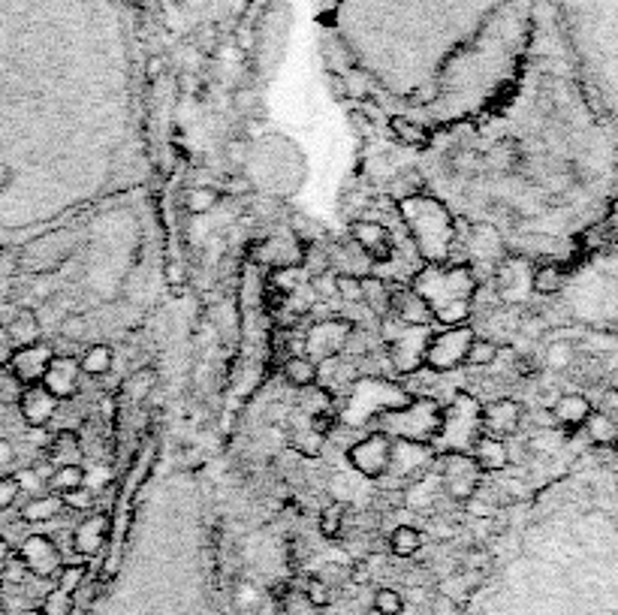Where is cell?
<instances>
[{"label":"cell","instance_id":"obj_31","mask_svg":"<svg viewBox=\"0 0 618 615\" xmlns=\"http://www.w3.org/2000/svg\"><path fill=\"white\" fill-rule=\"evenodd\" d=\"M585 416H588V404L579 399V395H568V399H561L555 404V419L564 425H576V423H583Z\"/></svg>","mask_w":618,"mask_h":615},{"label":"cell","instance_id":"obj_4","mask_svg":"<svg viewBox=\"0 0 618 615\" xmlns=\"http://www.w3.org/2000/svg\"><path fill=\"white\" fill-rule=\"evenodd\" d=\"M480 401H474L467 393H459L452 399V408L444 410V419H441V432L437 438L446 444V453H471L474 440L483 434V425H480Z\"/></svg>","mask_w":618,"mask_h":615},{"label":"cell","instance_id":"obj_41","mask_svg":"<svg viewBox=\"0 0 618 615\" xmlns=\"http://www.w3.org/2000/svg\"><path fill=\"white\" fill-rule=\"evenodd\" d=\"M16 479H19V489H21V492H31V498H34V494H42V483H46V477H42L36 468L19 471Z\"/></svg>","mask_w":618,"mask_h":615},{"label":"cell","instance_id":"obj_24","mask_svg":"<svg viewBox=\"0 0 618 615\" xmlns=\"http://www.w3.org/2000/svg\"><path fill=\"white\" fill-rule=\"evenodd\" d=\"M223 199V193L218 191V187H208V184H199V187H190L188 193H184V208H188V214H208L218 208V202Z\"/></svg>","mask_w":618,"mask_h":615},{"label":"cell","instance_id":"obj_47","mask_svg":"<svg viewBox=\"0 0 618 615\" xmlns=\"http://www.w3.org/2000/svg\"><path fill=\"white\" fill-rule=\"evenodd\" d=\"M10 561H12V549H10V543H6V540L0 537V580H4L6 567H10Z\"/></svg>","mask_w":618,"mask_h":615},{"label":"cell","instance_id":"obj_53","mask_svg":"<svg viewBox=\"0 0 618 615\" xmlns=\"http://www.w3.org/2000/svg\"><path fill=\"white\" fill-rule=\"evenodd\" d=\"M0 615H6V603H4V595H0Z\"/></svg>","mask_w":618,"mask_h":615},{"label":"cell","instance_id":"obj_12","mask_svg":"<svg viewBox=\"0 0 618 615\" xmlns=\"http://www.w3.org/2000/svg\"><path fill=\"white\" fill-rule=\"evenodd\" d=\"M390 314L398 317V323H405V326H429L431 320H435L429 302L413 287H392Z\"/></svg>","mask_w":618,"mask_h":615},{"label":"cell","instance_id":"obj_29","mask_svg":"<svg viewBox=\"0 0 618 615\" xmlns=\"http://www.w3.org/2000/svg\"><path fill=\"white\" fill-rule=\"evenodd\" d=\"M154 384H158V371L154 369H139L136 374H130L127 380H124V395H130L133 401H143L148 393L154 389Z\"/></svg>","mask_w":618,"mask_h":615},{"label":"cell","instance_id":"obj_18","mask_svg":"<svg viewBox=\"0 0 618 615\" xmlns=\"http://www.w3.org/2000/svg\"><path fill=\"white\" fill-rule=\"evenodd\" d=\"M471 455L476 459V464H480L483 474H491V471H504V468H507V462H510V453H507V444H504V438H495V434H486V432H483L480 438L474 440Z\"/></svg>","mask_w":618,"mask_h":615},{"label":"cell","instance_id":"obj_9","mask_svg":"<svg viewBox=\"0 0 618 615\" xmlns=\"http://www.w3.org/2000/svg\"><path fill=\"white\" fill-rule=\"evenodd\" d=\"M19 561L25 564L27 573L40 576V580H51L58 576V570L64 567V555L55 546V540L46 534H31L21 543L19 549Z\"/></svg>","mask_w":618,"mask_h":615},{"label":"cell","instance_id":"obj_30","mask_svg":"<svg viewBox=\"0 0 618 615\" xmlns=\"http://www.w3.org/2000/svg\"><path fill=\"white\" fill-rule=\"evenodd\" d=\"M498 356V344L489 341V339H474L471 347H467L465 354V365H471V369H486V365L495 362Z\"/></svg>","mask_w":618,"mask_h":615},{"label":"cell","instance_id":"obj_28","mask_svg":"<svg viewBox=\"0 0 618 615\" xmlns=\"http://www.w3.org/2000/svg\"><path fill=\"white\" fill-rule=\"evenodd\" d=\"M390 130L392 136H396L398 142H405V145H413V148H422L429 145V130L413 121H407V118H390Z\"/></svg>","mask_w":618,"mask_h":615},{"label":"cell","instance_id":"obj_37","mask_svg":"<svg viewBox=\"0 0 618 615\" xmlns=\"http://www.w3.org/2000/svg\"><path fill=\"white\" fill-rule=\"evenodd\" d=\"M558 287H561V269L555 262H546L534 272V290L537 292H555Z\"/></svg>","mask_w":618,"mask_h":615},{"label":"cell","instance_id":"obj_38","mask_svg":"<svg viewBox=\"0 0 618 615\" xmlns=\"http://www.w3.org/2000/svg\"><path fill=\"white\" fill-rule=\"evenodd\" d=\"M335 292H338L344 302H362V277L335 275Z\"/></svg>","mask_w":618,"mask_h":615},{"label":"cell","instance_id":"obj_11","mask_svg":"<svg viewBox=\"0 0 618 615\" xmlns=\"http://www.w3.org/2000/svg\"><path fill=\"white\" fill-rule=\"evenodd\" d=\"M426 344H429V326H405V339L390 341L386 350H390L392 362H396V369L401 374H411L422 365Z\"/></svg>","mask_w":618,"mask_h":615},{"label":"cell","instance_id":"obj_21","mask_svg":"<svg viewBox=\"0 0 618 615\" xmlns=\"http://www.w3.org/2000/svg\"><path fill=\"white\" fill-rule=\"evenodd\" d=\"M64 510V498L61 494H55V492H42V494H34L31 501H27L25 507H21V519L25 522H49V519H55L58 513Z\"/></svg>","mask_w":618,"mask_h":615},{"label":"cell","instance_id":"obj_45","mask_svg":"<svg viewBox=\"0 0 618 615\" xmlns=\"http://www.w3.org/2000/svg\"><path fill=\"white\" fill-rule=\"evenodd\" d=\"M311 287H314V292H317L320 299H326V296H329V292H335V275H332V272L317 275Z\"/></svg>","mask_w":618,"mask_h":615},{"label":"cell","instance_id":"obj_33","mask_svg":"<svg viewBox=\"0 0 618 615\" xmlns=\"http://www.w3.org/2000/svg\"><path fill=\"white\" fill-rule=\"evenodd\" d=\"M42 615H73V610H76V597L66 595V591L61 588H51L46 597H42Z\"/></svg>","mask_w":618,"mask_h":615},{"label":"cell","instance_id":"obj_1","mask_svg":"<svg viewBox=\"0 0 618 615\" xmlns=\"http://www.w3.org/2000/svg\"><path fill=\"white\" fill-rule=\"evenodd\" d=\"M570 16L588 70L594 73L603 103H613L618 121V0H561Z\"/></svg>","mask_w":618,"mask_h":615},{"label":"cell","instance_id":"obj_44","mask_svg":"<svg viewBox=\"0 0 618 615\" xmlns=\"http://www.w3.org/2000/svg\"><path fill=\"white\" fill-rule=\"evenodd\" d=\"M12 354H16V344H12L10 332H6V326L0 323V369H6V365H10Z\"/></svg>","mask_w":618,"mask_h":615},{"label":"cell","instance_id":"obj_22","mask_svg":"<svg viewBox=\"0 0 618 615\" xmlns=\"http://www.w3.org/2000/svg\"><path fill=\"white\" fill-rule=\"evenodd\" d=\"M112 365H115V350H112L109 344H91V347L79 356L81 374H91V378H103V374H109Z\"/></svg>","mask_w":618,"mask_h":615},{"label":"cell","instance_id":"obj_3","mask_svg":"<svg viewBox=\"0 0 618 615\" xmlns=\"http://www.w3.org/2000/svg\"><path fill=\"white\" fill-rule=\"evenodd\" d=\"M441 419L444 408H437V401L416 399L401 404V408L383 410L377 423H381V432H386L390 438L396 434L401 440H426V444H431V438H437V432H441Z\"/></svg>","mask_w":618,"mask_h":615},{"label":"cell","instance_id":"obj_35","mask_svg":"<svg viewBox=\"0 0 618 615\" xmlns=\"http://www.w3.org/2000/svg\"><path fill=\"white\" fill-rule=\"evenodd\" d=\"M341 528H344V507L341 504H332L326 507L323 513H320V531H323V537H341Z\"/></svg>","mask_w":618,"mask_h":615},{"label":"cell","instance_id":"obj_16","mask_svg":"<svg viewBox=\"0 0 618 615\" xmlns=\"http://www.w3.org/2000/svg\"><path fill=\"white\" fill-rule=\"evenodd\" d=\"M19 410L31 429H42V425H49L51 416L58 414V399L42 384H31V386H25V393H21Z\"/></svg>","mask_w":618,"mask_h":615},{"label":"cell","instance_id":"obj_27","mask_svg":"<svg viewBox=\"0 0 618 615\" xmlns=\"http://www.w3.org/2000/svg\"><path fill=\"white\" fill-rule=\"evenodd\" d=\"M390 549L398 555V558H411L422 549V534L413 528V525H398L390 534Z\"/></svg>","mask_w":618,"mask_h":615},{"label":"cell","instance_id":"obj_19","mask_svg":"<svg viewBox=\"0 0 618 615\" xmlns=\"http://www.w3.org/2000/svg\"><path fill=\"white\" fill-rule=\"evenodd\" d=\"M6 332H10V339L16 347H27V344H36L42 335V323L40 317H36V311H31V308H21V311H16V317L6 323Z\"/></svg>","mask_w":618,"mask_h":615},{"label":"cell","instance_id":"obj_43","mask_svg":"<svg viewBox=\"0 0 618 615\" xmlns=\"http://www.w3.org/2000/svg\"><path fill=\"white\" fill-rule=\"evenodd\" d=\"M85 329H88V320L81 317V314H66L64 317V323H61V335L64 339H81L85 335Z\"/></svg>","mask_w":618,"mask_h":615},{"label":"cell","instance_id":"obj_34","mask_svg":"<svg viewBox=\"0 0 618 615\" xmlns=\"http://www.w3.org/2000/svg\"><path fill=\"white\" fill-rule=\"evenodd\" d=\"M375 612L377 615H401L405 612V597L396 588H381L375 595Z\"/></svg>","mask_w":618,"mask_h":615},{"label":"cell","instance_id":"obj_13","mask_svg":"<svg viewBox=\"0 0 618 615\" xmlns=\"http://www.w3.org/2000/svg\"><path fill=\"white\" fill-rule=\"evenodd\" d=\"M112 531V519L109 513H91L88 519H81L73 531V552L81 555V558H94L97 552L106 546Z\"/></svg>","mask_w":618,"mask_h":615},{"label":"cell","instance_id":"obj_51","mask_svg":"<svg viewBox=\"0 0 618 615\" xmlns=\"http://www.w3.org/2000/svg\"><path fill=\"white\" fill-rule=\"evenodd\" d=\"M6 182H10V169L0 167V187H6Z\"/></svg>","mask_w":618,"mask_h":615},{"label":"cell","instance_id":"obj_6","mask_svg":"<svg viewBox=\"0 0 618 615\" xmlns=\"http://www.w3.org/2000/svg\"><path fill=\"white\" fill-rule=\"evenodd\" d=\"M480 464H476V459L471 453H444L441 455V474H437V483H441V489L450 494L452 501H459V504H465V501H471L476 489H480Z\"/></svg>","mask_w":618,"mask_h":615},{"label":"cell","instance_id":"obj_32","mask_svg":"<svg viewBox=\"0 0 618 615\" xmlns=\"http://www.w3.org/2000/svg\"><path fill=\"white\" fill-rule=\"evenodd\" d=\"M55 588H61L66 591V595H73L76 597V591L85 585L88 580V567L85 564H64L61 570H58V576H55Z\"/></svg>","mask_w":618,"mask_h":615},{"label":"cell","instance_id":"obj_25","mask_svg":"<svg viewBox=\"0 0 618 615\" xmlns=\"http://www.w3.org/2000/svg\"><path fill=\"white\" fill-rule=\"evenodd\" d=\"M390 296H392L390 281H377V277H365L362 281V302L375 314H381V317L390 314Z\"/></svg>","mask_w":618,"mask_h":615},{"label":"cell","instance_id":"obj_48","mask_svg":"<svg viewBox=\"0 0 618 615\" xmlns=\"http://www.w3.org/2000/svg\"><path fill=\"white\" fill-rule=\"evenodd\" d=\"M435 615H456V606H452V600H450V597H441V600H437Z\"/></svg>","mask_w":618,"mask_h":615},{"label":"cell","instance_id":"obj_52","mask_svg":"<svg viewBox=\"0 0 618 615\" xmlns=\"http://www.w3.org/2000/svg\"><path fill=\"white\" fill-rule=\"evenodd\" d=\"M21 615H42V610H25Z\"/></svg>","mask_w":618,"mask_h":615},{"label":"cell","instance_id":"obj_20","mask_svg":"<svg viewBox=\"0 0 618 615\" xmlns=\"http://www.w3.org/2000/svg\"><path fill=\"white\" fill-rule=\"evenodd\" d=\"M46 459L55 464H79L81 462V440L73 429H64L51 438V444L46 449Z\"/></svg>","mask_w":618,"mask_h":615},{"label":"cell","instance_id":"obj_26","mask_svg":"<svg viewBox=\"0 0 618 615\" xmlns=\"http://www.w3.org/2000/svg\"><path fill=\"white\" fill-rule=\"evenodd\" d=\"M49 492L55 494H64V492H73L79 486H85V468L81 464H58L49 477Z\"/></svg>","mask_w":618,"mask_h":615},{"label":"cell","instance_id":"obj_50","mask_svg":"<svg viewBox=\"0 0 618 615\" xmlns=\"http://www.w3.org/2000/svg\"><path fill=\"white\" fill-rule=\"evenodd\" d=\"M10 459H12V447L6 444V440H0V468H4V464L10 462Z\"/></svg>","mask_w":618,"mask_h":615},{"label":"cell","instance_id":"obj_42","mask_svg":"<svg viewBox=\"0 0 618 615\" xmlns=\"http://www.w3.org/2000/svg\"><path fill=\"white\" fill-rule=\"evenodd\" d=\"M64 507H73V510H91L94 507V492L85 489V486H79V489L73 492H64Z\"/></svg>","mask_w":618,"mask_h":615},{"label":"cell","instance_id":"obj_14","mask_svg":"<svg viewBox=\"0 0 618 615\" xmlns=\"http://www.w3.org/2000/svg\"><path fill=\"white\" fill-rule=\"evenodd\" d=\"M79 374H81L79 359L55 354V359H51L46 374H42V386H46L58 401L73 399V395L79 393Z\"/></svg>","mask_w":618,"mask_h":615},{"label":"cell","instance_id":"obj_40","mask_svg":"<svg viewBox=\"0 0 618 615\" xmlns=\"http://www.w3.org/2000/svg\"><path fill=\"white\" fill-rule=\"evenodd\" d=\"M19 494H21V489H19L16 474H0V513L16 504Z\"/></svg>","mask_w":618,"mask_h":615},{"label":"cell","instance_id":"obj_17","mask_svg":"<svg viewBox=\"0 0 618 615\" xmlns=\"http://www.w3.org/2000/svg\"><path fill=\"white\" fill-rule=\"evenodd\" d=\"M350 232H353L356 245H359L371 260H375V262H390V257H392L390 230L381 227V223H375V221H356L353 227H350Z\"/></svg>","mask_w":618,"mask_h":615},{"label":"cell","instance_id":"obj_39","mask_svg":"<svg viewBox=\"0 0 618 615\" xmlns=\"http://www.w3.org/2000/svg\"><path fill=\"white\" fill-rule=\"evenodd\" d=\"M305 600H308L311 606H329V600H332V591H329V585H326L320 576H311L308 582H305Z\"/></svg>","mask_w":618,"mask_h":615},{"label":"cell","instance_id":"obj_46","mask_svg":"<svg viewBox=\"0 0 618 615\" xmlns=\"http://www.w3.org/2000/svg\"><path fill=\"white\" fill-rule=\"evenodd\" d=\"M227 157L236 163V167H242L244 163V157H248V142L244 139H236V142H229L227 145Z\"/></svg>","mask_w":618,"mask_h":615},{"label":"cell","instance_id":"obj_8","mask_svg":"<svg viewBox=\"0 0 618 615\" xmlns=\"http://www.w3.org/2000/svg\"><path fill=\"white\" fill-rule=\"evenodd\" d=\"M435 462V447L426 444V440H401L392 438V459H390V471L386 477H401V479H416L426 477V468H431Z\"/></svg>","mask_w":618,"mask_h":615},{"label":"cell","instance_id":"obj_49","mask_svg":"<svg viewBox=\"0 0 618 615\" xmlns=\"http://www.w3.org/2000/svg\"><path fill=\"white\" fill-rule=\"evenodd\" d=\"M353 580L359 582V585H365V582H368V567H365L362 561H359V564L353 567Z\"/></svg>","mask_w":618,"mask_h":615},{"label":"cell","instance_id":"obj_15","mask_svg":"<svg viewBox=\"0 0 618 615\" xmlns=\"http://www.w3.org/2000/svg\"><path fill=\"white\" fill-rule=\"evenodd\" d=\"M519 423H522V408L513 399H495L480 410L483 432L495 434V438H507V434L519 429Z\"/></svg>","mask_w":618,"mask_h":615},{"label":"cell","instance_id":"obj_5","mask_svg":"<svg viewBox=\"0 0 618 615\" xmlns=\"http://www.w3.org/2000/svg\"><path fill=\"white\" fill-rule=\"evenodd\" d=\"M476 339L474 326L459 323V326H446L444 332L429 335L426 354H422V365H429L431 371H452L459 365H465V354L471 347V341Z\"/></svg>","mask_w":618,"mask_h":615},{"label":"cell","instance_id":"obj_10","mask_svg":"<svg viewBox=\"0 0 618 615\" xmlns=\"http://www.w3.org/2000/svg\"><path fill=\"white\" fill-rule=\"evenodd\" d=\"M51 359H55V347L46 341H36L27 344V347H16V354H12L6 369L16 374L25 386H31V384H42V374L51 365Z\"/></svg>","mask_w":618,"mask_h":615},{"label":"cell","instance_id":"obj_36","mask_svg":"<svg viewBox=\"0 0 618 615\" xmlns=\"http://www.w3.org/2000/svg\"><path fill=\"white\" fill-rule=\"evenodd\" d=\"M25 384L10 369H0V404H19Z\"/></svg>","mask_w":618,"mask_h":615},{"label":"cell","instance_id":"obj_2","mask_svg":"<svg viewBox=\"0 0 618 615\" xmlns=\"http://www.w3.org/2000/svg\"><path fill=\"white\" fill-rule=\"evenodd\" d=\"M413 290L429 302L431 314L441 323L459 326L467 320V299L474 296L476 284L467 266H437L431 262L413 277Z\"/></svg>","mask_w":618,"mask_h":615},{"label":"cell","instance_id":"obj_7","mask_svg":"<svg viewBox=\"0 0 618 615\" xmlns=\"http://www.w3.org/2000/svg\"><path fill=\"white\" fill-rule=\"evenodd\" d=\"M390 459H392V438L381 429L365 434L362 440H356L347 449V462L365 479H383L386 471H390Z\"/></svg>","mask_w":618,"mask_h":615},{"label":"cell","instance_id":"obj_23","mask_svg":"<svg viewBox=\"0 0 618 615\" xmlns=\"http://www.w3.org/2000/svg\"><path fill=\"white\" fill-rule=\"evenodd\" d=\"M284 378L293 386H314L317 378H320V369H317V362L311 356L296 354L284 362Z\"/></svg>","mask_w":618,"mask_h":615}]
</instances>
